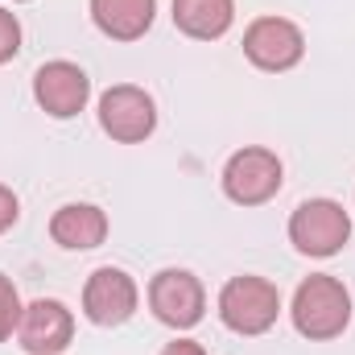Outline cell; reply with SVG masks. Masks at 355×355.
<instances>
[{
	"label": "cell",
	"mask_w": 355,
	"mask_h": 355,
	"mask_svg": "<svg viewBox=\"0 0 355 355\" xmlns=\"http://www.w3.org/2000/svg\"><path fill=\"white\" fill-rule=\"evenodd\" d=\"M33 99L46 116L54 120H71L87 107L91 99V79L83 67L67 62V58H54V62H42L37 75H33Z\"/></svg>",
	"instance_id": "9"
},
{
	"label": "cell",
	"mask_w": 355,
	"mask_h": 355,
	"mask_svg": "<svg viewBox=\"0 0 355 355\" xmlns=\"http://www.w3.org/2000/svg\"><path fill=\"white\" fill-rule=\"evenodd\" d=\"M137 302H141V289L124 268L103 265L83 285V314L95 327H124L137 314Z\"/></svg>",
	"instance_id": "8"
},
{
	"label": "cell",
	"mask_w": 355,
	"mask_h": 355,
	"mask_svg": "<svg viewBox=\"0 0 355 355\" xmlns=\"http://www.w3.org/2000/svg\"><path fill=\"white\" fill-rule=\"evenodd\" d=\"M289 318L297 327L302 339L310 343H331L352 327V293L339 277L331 272H314L293 289V306Z\"/></svg>",
	"instance_id": "1"
},
{
	"label": "cell",
	"mask_w": 355,
	"mask_h": 355,
	"mask_svg": "<svg viewBox=\"0 0 355 355\" xmlns=\"http://www.w3.org/2000/svg\"><path fill=\"white\" fill-rule=\"evenodd\" d=\"M21 54V21L0 4V67Z\"/></svg>",
	"instance_id": "15"
},
{
	"label": "cell",
	"mask_w": 355,
	"mask_h": 355,
	"mask_svg": "<svg viewBox=\"0 0 355 355\" xmlns=\"http://www.w3.org/2000/svg\"><path fill=\"white\" fill-rule=\"evenodd\" d=\"M352 240V215L343 211V202L335 198H306L293 215H289V244L302 257H335L343 244Z\"/></svg>",
	"instance_id": "3"
},
{
	"label": "cell",
	"mask_w": 355,
	"mask_h": 355,
	"mask_svg": "<svg viewBox=\"0 0 355 355\" xmlns=\"http://www.w3.org/2000/svg\"><path fill=\"white\" fill-rule=\"evenodd\" d=\"M223 194L236 202V207H261L268 202L281 182H285V170H281V157L265 149V145H244L227 157L223 166Z\"/></svg>",
	"instance_id": "4"
},
{
	"label": "cell",
	"mask_w": 355,
	"mask_h": 355,
	"mask_svg": "<svg viewBox=\"0 0 355 355\" xmlns=\"http://www.w3.org/2000/svg\"><path fill=\"white\" fill-rule=\"evenodd\" d=\"M17 339L29 355H62L75 339V318L58 297H37L21 310Z\"/></svg>",
	"instance_id": "10"
},
{
	"label": "cell",
	"mask_w": 355,
	"mask_h": 355,
	"mask_svg": "<svg viewBox=\"0 0 355 355\" xmlns=\"http://www.w3.org/2000/svg\"><path fill=\"white\" fill-rule=\"evenodd\" d=\"M277 314H281V293L268 277L244 272V277H232L219 289V318H223L227 331H236L244 339L272 331Z\"/></svg>",
	"instance_id": "2"
},
{
	"label": "cell",
	"mask_w": 355,
	"mask_h": 355,
	"mask_svg": "<svg viewBox=\"0 0 355 355\" xmlns=\"http://www.w3.org/2000/svg\"><path fill=\"white\" fill-rule=\"evenodd\" d=\"M99 128L120 145H141L157 128V103L137 83H116L99 95Z\"/></svg>",
	"instance_id": "5"
},
{
	"label": "cell",
	"mask_w": 355,
	"mask_h": 355,
	"mask_svg": "<svg viewBox=\"0 0 355 355\" xmlns=\"http://www.w3.org/2000/svg\"><path fill=\"white\" fill-rule=\"evenodd\" d=\"M21 293H17V285H12V277H4L0 272V343L4 339H12V331L21 327Z\"/></svg>",
	"instance_id": "14"
},
{
	"label": "cell",
	"mask_w": 355,
	"mask_h": 355,
	"mask_svg": "<svg viewBox=\"0 0 355 355\" xmlns=\"http://www.w3.org/2000/svg\"><path fill=\"white\" fill-rule=\"evenodd\" d=\"M149 310L157 314V322H166L174 331H190L207 314V289L186 268H162L149 281Z\"/></svg>",
	"instance_id": "6"
},
{
	"label": "cell",
	"mask_w": 355,
	"mask_h": 355,
	"mask_svg": "<svg viewBox=\"0 0 355 355\" xmlns=\"http://www.w3.org/2000/svg\"><path fill=\"white\" fill-rule=\"evenodd\" d=\"M236 21V0H174V25L178 33L194 42H215L232 29Z\"/></svg>",
	"instance_id": "13"
},
{
	"label": "cell",
	"mask_w": 355,
	"mask_h": 355,
	"mask_svg": "<svg viewBox=\"0 0 355 355\" xmlns=\"http://www.w3.org/2000/svg\"><path fill=\"white\" fill-rule=\"evenodd\" d=\"M17 215H21V202H17V194H12V190L0 182V236H4V232L17 223Z\"/></svg>",
	"instance_id": "16"
},
{
	"label": "cell",
	"mask_w": 355,
	"mask_h": 355,
	"mask_svg": "<svg viewBox=\"0 0 355 355\" xmlns=\"http://www.w3.org/2000/svg\"><path fill=\"white\" fill-rule=\"evenodd\" d=\"M50 240L67 252H87L107 240V215L95 202H67L50 219Z\"/></svg>",
	"instance_id": "11"
},
{
	"label": "cell",
	"mask_w": 355,
	"mask_h": 355,
	"mask_svg": "<svg viewBox=\"0 0 355 355\" xmlns=\"http://www.w3.org/2000/svg\"><path fill=\"white\" fill-rule=\"evenodd\" d=\"M157 0H91V21L112 42H137L153 29Z\"/></svg>",
	"instance_id": "12"
},
{
	"label": "cell",
	"mask_w": 355,
	"mask_h": 355,
	"mask_svg": "<svg viewBox=\"0 0 355 355\" xmlns=\"http://www.w3.org/2000/svg\"><path fill=\"white\" fill-rule=\"evenodd\" d=\"M244 54L257 71L268 75H281V71H293L306 54V37L293 21L285 17H257L248 29H244Z\"/></svg>",
	"instance_id": "7"
},
{
	"label": "cell",
	"mask_w": 355,
	"mask_h": 355,
	"mask_svg": "<svg viewBox=\"0 0 355 355\" xmlns=\"http://www.w3.org/2000/svg\"><path fill=\"white\" fill-rule=\"evenodd\" d=\"M162 355H207L202 352V343H194V339H174V343H166Z\"/></svg>",
	"instance_id": "17"
}]
</instances>
